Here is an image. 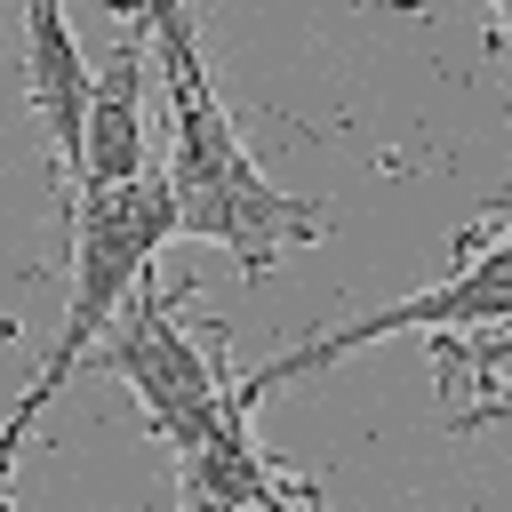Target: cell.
<instances>
[{"mask_svg":"<svg viewBox=\"0 0 512 512\" xmlns=\"http://www.w3.org/2000/svg\"><path fill=\"white\" fill-rule=\"evenodd\" d=\"M104 336H112V376L136 392L144 424H152L176 456H192V448L224 424V368H216V360L200 352V336L176 320L168 288L144 272Z\"/></svg>","mask_w":512,"mask_h":512,"instance_id":"4","label":"cell"},{"mask_svg":"<svg viewBox=\"0 0 512 512\" xmlns=\"http://www.w3.org/2000/svg\"><path fill=\"white\" fill-rule=\"evenodd\" d=\"M184 512H232V504H216V496H192V488H184Z\"/></svg>","mask_w":512,"mask_h":512,"instance_id":"8","label":"cell"},{"mask_svg":"<svg viewBox=\"0 0 512 512\" xmlns=\"http://www.w3.org/2000/svg\"><path fill=\"white\" fill-rule=\"evenodd\" d=\"M144 24H152V56H160V72H168V112H176L168 176H160V184H168V216H176L184 240H216V248L256 280V272L280 264V248L320 240V232H328V208L280 192V184L256 168V152L240 144L232 112H224V96H216V80H208V64H200V40H192L184 0L144 8Z\"/></svg>","mask_w":512,"mask_h":512,"instance_id":"1","label":"cell"},{"mask_svg":"<svg viewBox=\"0 0 512 512\" xmlns=\"http://www.w3.org/2000/svg\"><path fill=\"white\" fill-rule=\"evenodd\" d=\"M488 8V48H504V16H512V0H480Z\"/></svg>","mask_w":512,"mask_h":512,"instance_id":"7","label":"cell"},{"mask_svg":"<svg viewBox=\"0 0 512 512\" xmlns=\"http://www.w3.org/2000/svg\"><path fill=\"white\" fill-rule=\"evenodd\" d=\"M176 240V216H168V184L144 168L128 184H104V192H72V296H64V320H56V344L40 352L32 384L16 392V408L0 416V480L8 464L24 456L40 408L72 384V368L104 344V328L120 320L128 288L152 272V256Z\"/></svg>","mask_w":512,"mask_h":512,"instance_id":"2","label":"cell"},{"mask_svg":"<svg viewBox=\"0 0 512 512\" xmlns=\"http://www.w3.org/2000/svg\"><path fill=\"white\" fill-rule=\"evenodd\" d=\"M504 312H512V248H504V208H488V216L472 224V240H464V256H456L448 280H432V288H416V296H400V304H384V312L336 320V328H320V336L272 352V360L248 368V376H224V392H232V408L256 416L280 384L328 376L336 360H352V352H368V344H384V336H416V328L472 336V328H504Z\"/></svg>","mask_w":512,"mask_h":512,"instance_id":"3","label":"cell"},{"mask_svg":"<svg viewBox=\"0 0 512 512\" xmlns=\"http://www.w3.org/2000/svg\"><path fill=\"white\" fill-rule=\"evenodd\" d=\"M24 80H32V112H40V128H48V152H56V168L72 176L96 64L80 56V32H72L64 0H24Z\"/></svg>","mask_w":512,"mask_h":512,"instance_id":"5","label":"cell"},{"mask_svg":"<svg viewBox=\"0 0 512 512\" xmlns=\"http://www.w3.org/2000/svg\"><path fill=\"white\" fill-rule=\"evenodd\" d=\"M144 48H120L96 80H88V120H80V160L64 176V192H104L144 176Z\"/></svg>","mask_w":512,"mask_h":512,"instance_id":"6","label":"cell"}]
</instances>
